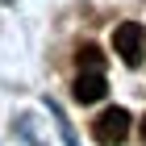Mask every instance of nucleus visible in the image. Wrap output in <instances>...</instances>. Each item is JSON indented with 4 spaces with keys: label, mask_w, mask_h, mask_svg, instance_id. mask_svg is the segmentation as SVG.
I'll return each mask as SVG.
<instances>
[{
    "label": "nucleus",
    "mask_w": 146,
    "mask_h": 146,
    "mask_svg": "<svg viewBox=\"0 0 146 146\" xmlns=\"http://www.w3.org/2000/svg\"><path fill=\"white\" fill-rule=\"evenodd\" d=\"M71 96H75L79 104H96V100L104 96V75H100V71H79Z\"/></svg>",
    "instance_id": "3"
},
{
    "label": "nucleus",
    "mask_w": 146,
    "mask_h": 146,
    "mask_svg": "<svg viewBox=\"0 0 146 146\" xmlns=\"http://www.w3.org/2000/svg\"><path fill=\"white\" fill-rule=\"evenodd\" d=\"M92 138H96L100 146H121L125 138H129V113L117 109V104H113V109H104L100 117L92 121Z\"/></svg>",
    "instance_id": "1"
},
{
    "label": "nucleus",
    "mask_w": 146,
    "mask_h": 146,
    "mask_svg": "<svg viewBox=\"0 0 146 146\" xmlns=\"http://www.w3.org/2000/svg\"><path fill=\"white\" fill-rule=\"evenodd\" d=\"M113 46H117V58H121V63L138 67V63H142V54H146V29H142L138 21L117 25V29H113Z\"/></svg>",
    "instance_id": "2"
},
{
    "label": "nucleus",
    "mask_w": 146,
    "mask_h": 146,
    "mask_svg": "<svg viewBox=\"0 0 146 146\" xmlns=\"http://www.w3.org/2000/svg\"><path fill=\"white\" fill-rule=\"evenodd\" d=\"M79 67H84V71H100L104 67L100 50H96V46H84V50H79Z\"/></svg>",
    "instance_id": "4"
},
{
    "label": "nucleus",
    "mask_w": 146,
    "mask_h": 146,
    "mask_svg": "<svg viewBox=\"0 0 146 146\" xmlns=\"http://www.w3.org/2000/svg\"><path fill=\"white\" fill-rule=\"evenodd\" d=\"M138 134H142V142H146V117H142V125H138Z\"/></svg>",
    "instance_id": "5"
}]
</instances>
